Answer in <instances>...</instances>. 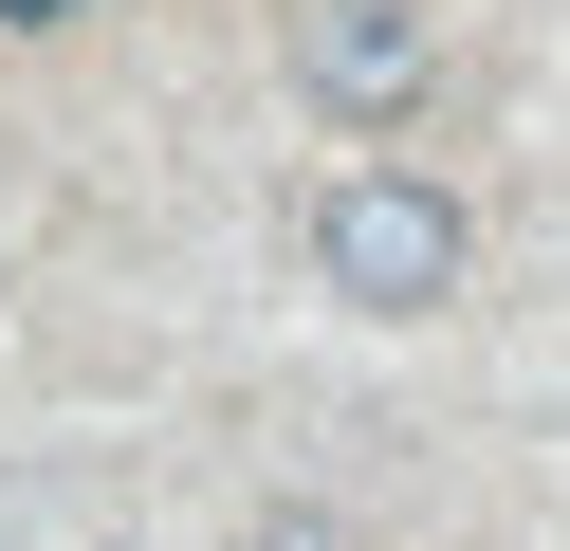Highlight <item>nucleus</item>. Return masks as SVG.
Instances as JSON below:
<instances>
[{"label":"nucleus","instance_id":"nucleus-3","mask_svg":"<svg viewBox=\"0 0 570 551\" xmlns=\"http://www.w3.org/2000/svg\"><path fill=\"white\" fill-rule=\"evenodd\" d=\"M258 551H350V533H332V496H276V514H258Z\"/></svg>","mask_w":570,"mask_h":551},{"label":"nucleus","instance_id":"nucleus-1","mask_svg":"<svg viewBox=\"0 0 570 551\" xmlns=\"http://www.w3.org/2000/svg\"><path fill=\"white\" fill-rule=\"evenodd\" d=\"M313 276H332L350 313H442L460 294V203L423 166H332L313 184Z\"/></svg>","mask_w":570,"mask_h":551},{"label":"nucleus","instance_id":"nucleus-4","mask_svg":"<svg viewBox=\"0 0 570 551\" xmlns=\"http://www.w3.org/2000/svg\"><path fill=\"white\" fill-rule=\"evenodd\" d=\"M0 19H19V37H38V19H75V0H0Z\"/></svg>","mask_w":570,"mask_h":551},{"label":"nucleus","instance_id":"nucleus-2","mask_svg":"<svg viewBox=\"0 0 570 551\" xmlns=\"http://www.w3.org/2000/svg\"><path fill=\"white\" fill-rule=\"evenodd\" d=\"M423 73H442V19L423 0H295V92L313 110L386 129V110H423Z\"/></svg>","mask_w":570,"mask_h":551}]
</instances>
